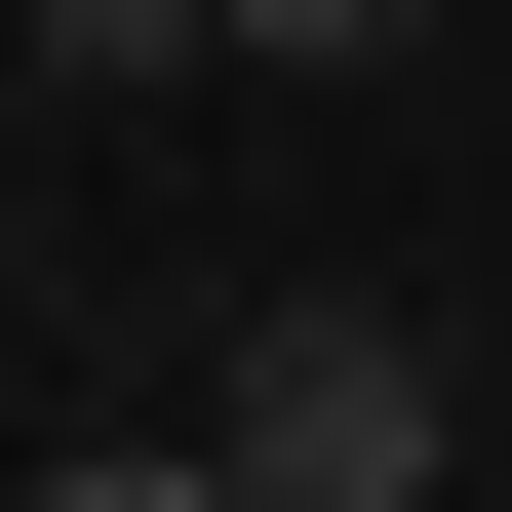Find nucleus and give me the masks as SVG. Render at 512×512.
<instances>
[{"label": "nucleus", "instance_id": "obj_4", "mask_svg": "<svg viewBox=\"0 0 512 512\" xmlns=\"http://www.w3.org/2000/svg\"><path fill=\"white\" fill-rule=\"evenodd\" d=\"M40 512H237V473H197V434H79V473H40Z\"/></svg>", "mask_w": 512, "mask_h": 512}, {"label": "nucleus", "instance_id": "obj_3", "mask_svg": "<svg viewBox=\"0 0 512 512\" xmlns=\"http://www.w3.org/2000/svg\"><path fill=\"white\" fill-rule=\"evenodd\" d=\"M40 79H197V0H40Z\"/></svg>", "mask_w": 512, "mask_h": 512}, {"label": "nucleus", "instance_id": "obj_1", "mask_svg": "<svg viewBox=\"0 0 512 512\" xmlns=\"http://www.w3.org/2000/svg\"><path fill=\"white\" fill-rule=\"evenodd\" d=\"M434 434H473V394H434V316H355V276L197 355V473H237V512H434Z\"/></svg>", "mask_w": 512, "mask_h": 512}, {"label": "nucleus", "instance_id": "obj_2", "mask_svg": "<svg viewBox=\"0 0 512 512\" xmlns=\"http://www.w3.org/2000/svg\"><path fill=\"white\" fill-rule=\"evenodd\" d=\"M434 0H197V79H394Z\"/></svg>", "mask_w": 512, "mask_h": 512}]
</instances>
